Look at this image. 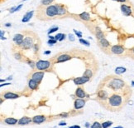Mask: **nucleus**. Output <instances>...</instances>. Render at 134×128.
Listing matches in <instances>:
<instances>
[{
	"label": "nucleus",
	"instance_id": "obj_1",
	"mask_svg": "<svg viewBox=\"0 0 134 128\" xmlns=\"http://www.w3.org/2000/svg\"><path fill=\"white\" fill-rule=\"evenodd\" d=\"M132 91V90H131ZM115 91L112 94L109 95L108 100L104 102V106L106 109L111 111H120L127 98H128L130 96L132 91Z\"/></svg>",
	"mask_w": 134,
	"mask_h": 128
},
{
	"label": "nucleus",
	"instance_id": "obj_2",
	"mask_svg": "<svg viewBox=\"0 0 134 128\" xmlns=\"http://www.w3.org/2000/svg\"><path fill=\"white\" fill-rule=\"evenodd\" d=\"M104 84L100 83L101 86H104V88L110 89L113 91H131L130 88L128 86L126 83L121 78H118L115 76H107V78L103 81Z\"/></svg>",
	"mask_w": 134,
	"mask_h": 128
},
{
	"label": "nucleus",
	"instance_id": "obj_3",
	"mask_svg": "<svg viewBox=\"0 0 134 128\" xmlns=\"http://www.w3.org/2000/svg\"><path fill=\"white\" fill-rule=\"evenodd\" d=\"M58 17V8L56 4L42 6L40 5L37 11V18L41 21H49Z\"/></svg>",
	"mask_w": 134,
	"mask_h": 128
},
{
	"label": "nucleus",
	"instance_id": "obj_4",
	"mask_svg": "<svg viewBox=\"0 0 134 128\" xmlns=\"http://www.w3.org/2000/svg\"><path fill=\"white\" fill-rule=\"evenodd\" d=\"M30 33H31L29 32V34H27L24 38L22 45L19 47L22 50H29L31 48H33L34 44L36 43H35L36 40L38 39V37H37V36H35V37H33V36H31Z\"/></svg>",
	"mask_w": 134,
	"mask_h": 128
},
{
	"label": "nucleus",
	"instance_id": "obj_5",
	"mask_svg": "<svg viewBox=\"0 0 134 128\" xmlns=\"http://www.w3.org/2000/svg\"><path fill=\"white\" fill-rule=\"evenodd\" d=\"M52 65H53V63L51 60L50 61L39 60L36 63V68L38 69V70L46 71V70H48L49 68H51V66H52Z\"/></svg>",
	"mask_w": 134,
	"mask_h": 128
},
{
	"label": "nucleus",
	"instance_id": "obj_6",
	"mask_svg": "<svg viewBox=\"0 0 134 128\" xmlns=\"http://www.w3.org/2000/svg\"><path fill=\"white\" fill-rule=\"evenodd\" d=\"M72 58L71 55L68 53H60L58 56H55L53 58H51V62H54V63H65L66 61H69Z\"/></svg>",
	"mask_w": 134,
	"mask_h": 128
},
{
	"label": "nucleus",
	"instance_id": "obj_7",
	"mask_svg": "<svg viewBox=\"0 0 134 128\" xmlns=\"http://www.w3.org/2000/svg\"><path fill=\"white\" fill-rule=\"evenodd\" d=\"M56 6L58 8V18H62L67 16H70L71 14L69 13L68 8L65 5L61 3H56Z\"/></svg>",
	"mask_w": 134,
	"mask_h": 128
},
{
	"label": "nucleus",
	"instance_id": "obj_8",
	"mask_svg": "<svg viewBox=\"0 0 134 128\" xmlns=\"http://www.w3.org/2000/svg\"><path fill=\"white\" fill-rule=\"evenodd\" d=\"M120 8H121V11L123 15H125L127 17H129V16L134 17V11L130 5H127L126 3H122V4H121Z\"/></svg>",
	"mask_w": 134,
	"mask_h": 128
},
{
	"label": "nucleus",
	"instance_id": "obj_9",
	"mask_svg": "<svg viewBox=\"0 0 134 128\" xmlns=\"http://www.w3.org/2000/svg\"><path fill=\"white\" fill-rule=\"evenodd\" d=\"M126 52V48L122 45H113L111 46L110 53L115 55H122Z\"/></svg>",
	"mask_w": 134,
	"mask_h": 128
},
{
	"label": "nucleus",
	"instance_id": "obj_10",
	"mask_svg": "<svg viewBox=\"0 0 134 128\" xmlns=\"http://www.w3.org/2000/svg\"><path fill=\"white\" fill-rule=\"evenodd\" d=\"M98 44H99V47L103 50V52H105V53H106V51H110L111 46H112L110 43L105 38H102L100 40H98Z\"/></svg>",
	"mask_w": 134,
	"mask_h": 128
},
{
	"label": "nucleus",
	"instance_id": "obj_11",
	"mask_svg": "<svg viewBox=\"0 0 134 128\" xmlns=\"http://www.w3.org/2000/svg\"><path fill=\"white\" fill-rule=\"evenodd\" d=\"M24 38H25L24 33H18L16 35H14L13 40V42L15 43V44H16V46H18V47H20V46L22 45L23 42Z\"/></svg>",
	"mask_w": 134,
	"mask_h": 128
},
{
	"label": "nucleus",
	"instance_id": "obj_12",
	"mask_svg": "<svg viewBox=\"0 0 134 128\" xmlns=\"http://www.w3.org/2000/svg\"><path fill=\"white\" fill-rule=\"evenodd\" d=\"M89 81H90V78H87V76H80V78H76L73 80L74 83L75 85H83Z\"/></svg>",
	"mask_w": 134,
	"mask_h": 128
},
{
	"label": "nucleus",
	"instance_id": "obj_13",
	"mask_svg": "<svg viewBox=\"0 0 134 128\" xmlns=\"http://www.w3.org/2000/svg\"><path fill=\"white\" fill-rule=\"evenodd\" d=\"M43 76H44V71H37V73H34L32 74V79L39 83L40 81L42 80Z\"/></svg>",
	"mask_w": 134,
	"mask_h": 128
},
{
	"label": "nucleus",
	"instance_id": "obj_14",
	"mask_svg": "<svg viewBox=\"0 0 134 128\" xmlns=\"http://www.w3.org/2000/svg\"><path fill=\"white\" fill-rule=\"evenodd\" d=\"M85 105V101L81 99V98H79V99H76L75 101V104H74V106L75 109H81L82 107H84Z\"/></svg>",
	"mask_w": 134,
	"mask_h": 128
},
{
	"label": "nucleus",
	"instance_id": "obj_15",
	"mask_svg": "<svg viewBox=\"0 0 134 128\" xmlns=\"http://www.w3.org/2000/svg\"><path fill=\"white\" fill-rule=\"evenodd\" d=\"M77 17H78L79 19L82 20V21H85V22H88L90 20V15L87 12H84L79 15H77Z\"/></svg>",
	"mask_w": 134,
	"mask_h": 128
},
{
	"label": "nucleus",
	"instance_id": "obj_16",
	"mask_svg": "<svg viewBox=\"0 0 134 128\" xmlns=\"http://www.w3.org/2000/svg\"><path fill=\"white\" fill-rule=\"evenodd\" d=\"M46 121V116H36L32 118V122L35 124H41L43 123Z\"/></svg>",
	"mask_w": 134,
	"mask_h": 128
},
{
	"label": "nucleus",
	"instance_id": "obj_17",
	"mask_svg": "<svg viewBox=\"0 0 134 128\" xmlns=\"http://www.w3.org/2000/svg\"><path fill=\"white\" fill-rule=\"evenodd\" d=\"M32 121V119H31L30 117H27V116H23L22 117L21 119L18 121V125L20 126H23V125H27L29 123Z\"/></svg>",
	"mask_w": 134,
	"mask_h": 128
},
{
	"label": "nucleus",
	"instance_id": "obj_18",
	"mask_svg": "<svg viewBox=\"0 0 134 128\" xmlns=\"http://www.w3.org/2000/svg\"><path fill=\"white\" fill-rule=\"evenodd\" d=\"M75 95L77 96V97H79V98H81V99H84L85 97V96H86L85 90L82 88H78L76 89Z\"/></svg>",
	"mask_w": 134,
	"mask_h": 128
},
{
	"label": "nucleus",
	"instance_id": "obj_19",
	"mask_svg": "<svg viewBox=\"0 0 134 128\" xmlns=\"http://www.w3.org/2000/svg\"><path fill=\"white\" fill-rule=\"evenodd\" d=\"M19 97L18 94L13 93H6L3 94V98L5 99H17Z\"/></svg>",
	"mask_w": 134,
	"mask_h": 128
},
{
	"label": "nucleus",
	"instance_id": "obj_20",
	"mask_svg": "<svg viewBox=\"0 0 134 128\" xmlns=\"http://www.w3.org/2000/svg\"><path fill=\"white\" fill-rule=\"evenodd\" d=\"M4 122L8 125H15L18 123V121L16 118H13V117H7V118L4 119Z\"/></svg>",
	"mask_w": 134,
	"mask_h": 128
},
{
	"label": "nucleus",
	"instance_id": "obj_21",
	"mask_svg": "<svg viewBox=\"0 0 134 128\" xmlns=\"http://www.w3.org/2000/svg\"><path fill=\"white\" fill-rule=\"evenodd\" d=\"M28 86L31 90H36L38 88V83H37V81L32 80V79H31L28 81Z\"/></svg>",
	"mask_w": 134,
	"mask_h": 128
},
{
	"label": "nucleus",
	"instance_id": "obj_22",
	"mask_svg": "<svg viewBox=\"0 0 134 128\" xmlns=\"http://www.w3.org/2000/svg\"><path fill=\"white\" fill-rule=\"evenodd\" d=\"M33 13H34V11H30V12L27 13H26V14L24 15V16H23V20H22V22H23V23H27V22H28L29 20H30L31 18H32Z\"/></svg>",
	"mask_w": 134,
	"mask_h": 128
},
{
	"label": "nucleus",
	"instance_id": "obj_23",
	"mask_svg": "<svg viewBox=\"0 0 134 128\" xmlns=\"http://www.w3.org/2000/svg\"><path fill=\"white\" fill-rule=\"evenodd\" d=\"M95 36L98 40H100L102 38H104V34L99 28H96V33H95Z\"/></svg>",
	"mask_w": 134,
	"mask_h": 128
},
{
	"label": "nucleus",
	"instance_id": "obj_24",
	"mask_svg": "<svg viewBox=\"0 0 134 128\" xmlns=\"http://www.w3.org/2000/svg\"><path fill=\"white\" fill-rule=\"evenodd\" d=\"M55 0H42L41 1V5H42V6H49Z\"/></svg>",
	"mask_w": 134,
	"mask_h": 128
},
{
	"label": "nucleus",
	"instance_id": "obj_25",
	"mask_svg": "<svg viewBox=\"0 0 134 128\" xmlns=\"http://www.w3.org/2000/svg\"><path fill=\"white\" fill-rule=\"evenodd\" d=\"M127 71V69L125 68H122V66H118L115 69V73L117 74H122V73H124L125 71Z\"/></svg>",
	"mask_w": 134,
	"mask_h": 128
},
{
	"label": "nucleus",
	"instance_id": "obj_26",
	"mask_svg": "<svg viewBox=\"0 0 134 128\" xmlns=\"http://www.w3.org/2000/svg\"><path fill=\"white\" fill-rule=\"evenodd\" d=\"M22 7H23V4H20L18 7H13V8H12L11 9H10V13H13L14 12H17V11H18V10L21 9Z\"/></svg>",
	"mask_w": 134,
	"mask_h": 128
},
{
	"label": "nucleus",
	"instance_id": "obj_27",
	"mask_svg": "<svg viewBox=\"0 0 134 128\" xmlns=\"http://www.w3.org/2000/svg\"><path fill=\"white\" fill-rule=\"evenodd\" d=\"M84 76H87V78H92V76H93V73H92V71L91 70H86L85 73H84Z\"/></svg>",
	"mask_w": 134,
	"mask_h": 128
},
{
	"label": "nucleus",
	"instance_id": "obj_28",
	"mask_svg": "<svg viewBox=\"0 0 134 128\" xmlns=\"http://www.w3.org/2000/svg\"><path fill=\"white\" fill-rule=\"evenodd\" d=\"M112 124H113V122L110 121H105V122H104V123L102 124V127H103V128H108V127H109Z\"/></svg>",
	"mask_w": 134,
	"mask_h": 128
},
{
	"label": "nucleus",
	"instance_id": "obj_29",
	"mask_svg": "<svg viewBox=\"0 0 134 128\" xmlns=\"http://www.w3.org/2000/svg\"><path fill=\"white\" fill-rule=\"evenodd\" d=\"M27 63H28V65L31 66V68H36V63L33 62V61L32 60H30V59H27Z\"/></svg>",
	"mask_w": 134,
	"mask_h": 128
},
{
	"label": "nucleus",
	"instance_id": "obj_30",
	"mask_svg": "<svg viewBox=\"0 0 134 128\" xmlns=\"http://www.w3.org/2000/svg\"><path fill=\"white\" fill-rule=\"evenodd\" d=\"M39 48H40V43H36L34 44V47H33L34 53H38V51H39Z\"/></svg>",
	"mask_w": 134,
	"mask_h": 128
},
{
	"label": "nucleus",
	"instance_id": "obj_31",
	"mask_svg": "<svg viewBox=\"0 0 134 128\" xmlns=\"http://www.w3.org/2000/svg\"><path fill=\"white\" fill-rule=\"evenodd\" d=\"M14 58H16V59H18V60H21L22 58H23V55H22L21 53L18 52V53H14Z\"/></svg>",
	"mask_w": 134,
	"mask_h": 128
},
{
	"label": "nucleus",
	"instance_id": "obj_32",
	"mask_svg": "<svg viewBox=\"0 0 134 128\" xmlns=\"http://www.w3.org/2000/svg\"><path fill=\"white\" fill-rule=\"evenodd\" d=\"M101 127H102V125L98 121L94 122V123L91 126V128H101Z\"/></svg>",
	"mask_w": 134,
	"mask_h": 128
},
{
	"label": "nucleus",
	"instance_id": "obj_33",
	"mask_svg": "<svg viewBox=\"0 0 134 128\" xmlns=\"http://www.w3.org/2000/svg\"><path fill=\"white\" fill-rule=\"evenodd\" d=\"M80 43H82V44H84V45H85V46H90V43L88 42V41H86V40H85V39H82V38H80Z\"/></svg>",
	"mask_w": 134,
	"mask_h": 128
},
{
	"label": "nucleus",
	"instance_id": "obj_34",
	"mask_svg": "<svg viewBox=\"0 0 134 128\" xmlns=\"http://www.w3.org/2000/svg\"><path fill=\"white\" fill-rule=\"evenodd\" d=\"M57 30H58V27H54V28H52L49 29L48 34L50 35L51 33H54V32H55V31H57Z\"/></svg>",
	"mask_w": 134,
	"mask_h": 128
},
{
	"label": "nucleus",
	"instance_id": "obj_35",
	"mask_svg": "<svg viewBox=\"0 0 134 128\" xmlns=\"http://www.w3.org/2000/svg\"><path fill=\"white\" fill-rule=\"evenodd\" d=\"M73 31L77 35V37H78V38H82V33H80L79 31H77V30H75V29H74Z\"/></svg>",
	"mask_w": 134,
	"mask_h": 128
},
{
	"label": "nucleus",
	"instance_id": "obj_36",
	"mask_svg": "<svg viewBox=\"0 0 134 128\" xmlns=\"http://www.w3.org/2000/svg\"><path fill=\"white\" fill-rule=\"evenodd\" d=\"M113 1H116L118 3H129L128 0H113Z\"/></svg>",
	"mask_w": 134,
	"mask_h": 128
},
{
	"label": "nucleus",
	"instance_id": "obj_37",
	"mask_svg": "<svg viewBox=\"0 0 134 128\" xmlns=\"http://www.w3.org/2000/svg\"><path fill=\"white\" fill-rule=\"evenodd\" d=\"M56 43V40L55 39H50L48 41V44L49 45H52V44H55Z\"/></svg>",
	"mask_w": 134,
	"mask_h": 128
},
{
	"label": "nucleus",
	"instance_id": "obj_38",
	"mask_svg": "<svg viewBox=\"0 0 134 128\" xmlns=\"http://www.w3.org/2000/svg\"><path fill=\"white\" fill-rule=\"evenodd\" d=\"M61 36H62V33H58V34H56V36L55 37V39L57 41V40H60V38H61Z\"/></svg>",
	"mask_w": 134,
	"mask_h": 128
},
{
	"label": "nucleus",
	"instance_id": "obj_39",
	"mask_svg": "<svg viewBox=\"0 0 134 128\" xmlns=\"http://www.w3.org/2000/svg\"><path fill=\"white\" fill-rule=\"evenodd\" d=\"M69 39L70 41H71V42H73V41H75V37L73 34H69Z\"/></svg>",
	"mask_w": 134,
	"mask_h": 128
},
{
	"label": "nucleus",
	"instance_id": "obj_40",
	"mask_svg": "<svg viewBox=\"0 0 134 128\" xmlns=\"http://www.w3.org/2000/svg\"><path fill=\"white\" fill-rule=\"evenodd\" d=\"M128 52H129L130 53H132V54L134 56V47H132V48H130V49H128Z\"/></svg>",
	"mask_w": 134,
	"mask_h": 128
},
{
	"label": "nucleus",
	"instance_id": "obj_41",
	"mask_svg": "<svg viewBox=\"0 0 134 128\" xmlns=\"http://www.w3.org/2000/svg\"><path fill=\"white\" fill-rule=\"evenodd\" d=\"M65 38V34H62V36H61V38H60L59 41H60V42H61V41H63Z\"/></svg>",
	"mask_w": 134,
	"mask_h": 128
},
{
	"label": "nucleus",
	"instance_id": "obj_42",
	"mask_svg": "<svg viewBox=\"0 0 134 128\" xmlns=\"http://www.w3.org/2000/svg\"><path fill=\"white\" fill-rule=\"evenodd\" d=\"M60 116H68V113H62L60 115Z\"/></svg>",
	"mask_w": 134,
	"mask_h": 128
},
{
	"label": "nucleus",
	"instance_id": "obj_43",
	"mask_svg": "<svg viewBox=\"0 0 134 128\" xmlns=\"http://www.w3.org/2000/svg\"><path fill=\"white\" fill-rule=\"evenodd\" d=\"M11 83H4V84H1L0 85V86H7V85H10Z\"/></svg>",
	"mask_w": 134,
	"mask_h": 128
},
{
	"label": "nucleus",
	"instance_id": "obj_44",
	"mask_svg": "<svg viewBox=\"0 0 134 128\" xmlns=\"http://www.w3.org/2000/svg\"><path fill=\"white\" fill-rule=\"evenodd\" d=\"M50 53H51V51H46V52H44V54H46V55H48Z\"/></svg>",
	"mask_w": 134,
	"mask_h": 128
},
{
	"label": "nucleus",
	"instance_id": "obj_45",
	"mask_svg": "<svg viewBox=\"0 0 134 128\" xmlns=\"http://www.w3.org/2000/svg\"><path fill=\"white\" fill-rule=\"evenodd\" d=\"M69 128H80L79 126H70Z\"/></svg>",
	"mask_w": 134,
	"mask_h": 128
},
{
	"label": "nucleus",
	"instance_id": "obj_46",
	"mask_svg": "<svg viewBox=\"0 0 134 128\" xmlns=\"http://www.w3.org/2000/svg\"><path fill=\"white\" fill-rule=\"evenodd\" d=\"M59 125H60V126H65L66 123H65V122H60V123Z\"/></svg>",
	"mask_w": 134,
	"mask_h": 128
},
{
	"label": "nucleus",
	"instance_id": "obj_47",
	"mask_svg": "<svg viewBox=\"0 0 134 128\" xmlns=\"http://www.w3.org/2000/svg\"><path fill=\"white\" fill-rule=\"evenodd\" d=\"M5 26H6V27H10V26H11V24H10V23H6V24H5Z\"/></svg>",
	"mask_w": 134,
	"mask_h": 128
},
{
	"label": "nucleus",
	"instance_id": "obj_48",
	"mask_svg": "<svg viewBox=\"0 0 134 128\" xmlns=\"http://www.w3.org/2000/svg\"><path fill=\"white\" fill-rule=\"evenodd\" d=\"M50 39H55V37H53V36H50Z\"/></svg>",
	"mask_w": 134,
	"mask_h": 128
},
{
	"label": "nucleus",
	"instance_id": "obj_49",
	"mask_svg": "<svg viewBox=\"0 0 134 128\" xmlns=\"http://www.w3.org/2000/svg\"><path fill=\"white\" fill-rule=\"evenodd\" d=\"M85 126H86V127H90V123H88V122H87V123L85 124Z\"/></svg>",
	"mask_w": 134,
	"mask_h": 128
},
{
	"label": "nucleus",
	"instance_id": "obj_50",
	"mask_svg": "<svg viewBox=\"0 0 134 128\" xmlns=\"http://www.w3.org/2000/svg\"><path fill=\"white\" fill-rule=\"evenodd\" d=\"M113 128H123L122 126H116V127H113Z\"/></svg>",
	"mask_w": 134,
	"mask_h": 128
},
{
	"label": "nucleus",
	"instance_id": "obj_51",
	"mask_svg": "<svg viewBox=\"0 0 134 128\" xmlns=\"http://www.w3.org/2000/svg\"><path fill=\"white\" fill-rule=\"evenodd\" d=\"M132 85L134 86V81H132Z\"/></svg>",
	"mask_w": 134,
	"mask_h": 128
},
{
	"label": "nucleus",
	"instance_id": "obj_52",
	"mask_svg": "<svg viewBox=\"0 0 134 128\" xmlns=\"http://www.w3.org/2000/svg\"><path fill=\"white\" fill-rule=\"evenodd\" d=\"M23 1H26V0H23Z\"/></svg>",
	"mask_w": 134,
	"mask_h": 128
}]
</instances>
